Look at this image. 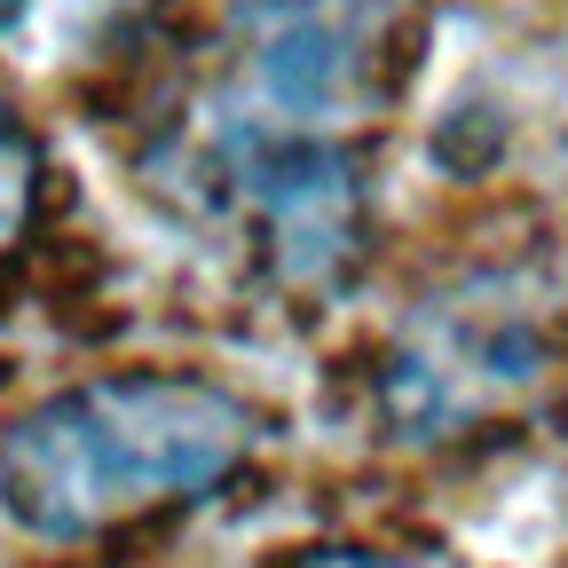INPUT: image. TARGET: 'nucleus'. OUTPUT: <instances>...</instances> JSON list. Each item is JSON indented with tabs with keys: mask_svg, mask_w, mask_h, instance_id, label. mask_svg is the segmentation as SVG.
<instances>
[{
	"mask_svg": "<svg viewBox=\"0 0 568 568\" xmlns=\"http://www.w3.org/2000/svg\"><path fill=\"white\" fill-rule=\"evenodd\" d=\"M253 450V410L190 372H103L55 387L0 435V514L40 545H80L142 506H190Z\"/></svg>",
	"mask_w": 568,
	"mask_h": 568,
	"instance_id": "obj_1",
	"label": "nucleus"
},
{
	"mask_svg": "<svg viewBox=\"0 0 568 568\" xmlns=\"http://www.w3.org/2000/svg\"><path fill=\"white\" fill-rule=\"evenodd\" d=\"M190 182L253 237L261 268L293 293H332L364 253V166L332 134L284 119H222Z\"/></svg>",
	"mask_w": 568,
	"mask_h": 568,
	"instance_id": "obj_2",
	"label": "nucleus"
},
{
	"mask_svg": "<svg viewBox=\"0 0 568 568\" xmlns=\"http://www.w3.org/2000/svg\"><path fill=\"white\" fill-rule=\"evenodd\" d=\"M545 308L521 293V276H474L403 324L379 372V410L403 443L466 435L545 379Z\"/></svg>",
	"mask_w": 568,
	"mask_h": 568,
	"instance_id": "obj_3",
	"label": "nucleus"
},
{
	"mask_svg": "<svg viewBox=\"0 0 568 568\" xmlns=\"http://www.w3.org/2000/svg\"><path fill=\"white\" fill-rule=\"evenodd\" d=\"M403 0H237V63L261 119L284 126H347L379 88L372 63L395 48Z\"/></svg>",
	"mask_w": 568,
	"mask_h": 568,
	"instance_id": "obj_4",
	"label": "nucleus"
},
{
	"mask_svg": "<svg viewBox=\"0 0 568 568\" xmlns=\"http://www.w3.org/2000/svg\"><path fill=\"white\" fill-rule=\"evenodd\" d=\"M32 190H40V159H32V134L17 126V111L0 103V245L24 230L32 213Z\"/></svg>",
	"mask_w": 568,
	"mask_h": 568,
	"instance_id": "obj_5",
	"label": "nucleus"
},
{
	"mask_svg": "<svg viewBox=\"0 0 568 568\" xmlns=\"http://www.w3.org/2000/svg\"><path fill=\"white\" fill-rule=\"evenodd\" d=\"M301 568H418V560H387V552H347V545H332V552H301Z\"/></svg>",
	"mask_w": 568,
	"mask_h": 568,
	"instance_id": "obj_6",
	"label": "nucleus"
},
{
	"mask_svg": "<svg viewBox=\"0 0 568 568\" xmlns=\"http://www.w3.org/2000/svg\"><path fill=\"white\" fill-rule=\"evenodd\" d=\"M24 9H32V0H0V32H9V24H17Z\"/></svg>",
	"mask_w": 568,
	"mask_h": 568,
	"instance_id": "obj_7",
	"label": "nucleus"
}]
</instances>
